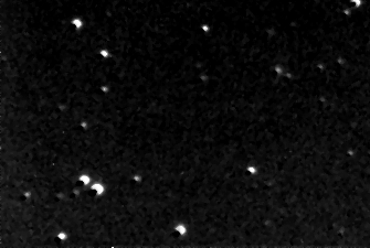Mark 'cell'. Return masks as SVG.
Listing matches in <instances>:
<instances>
[{
  "instance_id": "1",
  "label": "cell",
  "mask_w": 370,
  "mask_h": 248,
  "mask_svg": "<svg viewBox=\"0 0 370 248\" xmlns=\"http://www.w3.org/2000/svg\"><path fill=\"white\" fill-rule=\"evenodd\" d=\"M175 229H176L177 233H179L180 235H185V234H186V231H187V229H186V227H185V225H181V224L177 225V226L175 227Z\"/></svg>"
}]
</instances>
